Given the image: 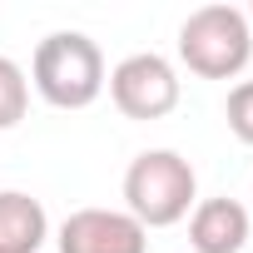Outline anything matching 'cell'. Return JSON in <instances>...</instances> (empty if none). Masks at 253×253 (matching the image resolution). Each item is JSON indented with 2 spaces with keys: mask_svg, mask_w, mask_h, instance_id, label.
<instances>
[{
  "mask_svg": "<svg viewBox=\"0 0 253 253\" xmlns=\"http://www.w3.org/2000/svg\"><path fill=\"white\" fill-rule=\"evenodd\" d=\"M30 80L45 104L55 109H84L104 94V55L84 30H55L35 45Z\"/></svg>",
  "mask_w": 253,
  "mask_h": 253,
  "instance_id": "cell-1",
  "label": "cell"
},
{
  "mask_svg": "<svg viewBox=\"0 0 253 253\" xmlns=\"http://www.w3.org/2000/svg\"><path fill=\"white\" fill-rule=\"evenodd\" d=\"M194 164L174 149H144L124 169V213L139 228H169L194 204Z\"/></svg>",
  "mask_w": 253,
  "mask_h": 253,
  "instance_id": "cell-2",
  "label": "cell"
},
{
  "mask_svg": "<svg viewBox=\"0 0 253 253\" xmlns=\"http://www.w3.org/2000/svg\"><path fill=\"white\" fill-rule=\"evenodd\" d=\"M179 60L199 80H233L253 60V25L238 5H199L179 25Z\"/></svg>",
  "mask_w": 253,
  "mask_h": 253,
  "instance_id": "cell-3",
  "label": "cell"
},
{
  "mask_svg": "<svg viewBox=\"0 0 253 253\" xmlns=\"http://www.w3.org/2000/svg\"><path fill=\"white\" fill-rule=\"evenodd\" d=\"M109 99L124 119H164L179 104V75L164 55L139 50L129 60H119L109 75Z\"/></svg>",
  "mask_w": 253,
  "mask_h": 253,
  "instance_id": "cell-4",
  "label": "cell"
},
{
  "mask_svg": "<svg viewBox=\"0 0 253 253\" xmlns=\"http://www.w3.org/2000/svg\"><path fill=\"white\" fill-rule=\"evenodd\" d=\"M144 233L124 209H75L60 223V253H149Z\"/></svg>",
  "mask_w": 253,
  "mask_h": 253,
  "instance_id": "cell-5",
  "label": "cell"
},
{
  "mask_svg": "<svg viewBox=\"0 0 253 253\" xmlns=\"http://www.w3.org/2000/svg\"><path fill=\"white\" fill-rule=\"evenodd\" d=\"M248 209L238 199H204L189 218V243L199 253H243L248 243Z\"/></svg>",
  "mask_w": 253,
  "mask_h": 253,
  "instance_id": "cell-6",
  "label": "cell"
},
{
  "mask_svg": "<svg viewBox=\"0 0 253 253\" xmlns=\"http://www.w3.org/2000/svg\"><path fill=\"white\" fill-rule=\"evenodd\" d=\"M45 233H50V218L40 199L20 189H0V253H40Z\"/></svg>",
  "mask_w": 253,
  "mask_h": 253,
  "instance_id": "cell-7",
  "label": "cell"
},
{
  "mask_svg": "<svg viewBox=\"0 0 253 253\" xmlns=\"http://www.w3.org/2000/svg\"><path fill=\"white\" fill-rule=\"evenodd\" d=\"M30 109V80L15 60L0 55V129H15Z\"/></svg>",
  "mask_w": 253,
  "mask_h": 253,
  "instance_id": "cell-8",
  "label": "cell"
},
{
  "mask_svg": "<svg viewBox=\"0 0 253 253\" xmlns=\"http://www.w3.org/2000/svg\"><path fill=\"white\" fill-rule=\"evenodd\" d=\"M223 114H228V129H233V139L253 149V80H243V84H233V89H228V104H223Z\"/></svg>",
  "mask_w": 253,
  "mask_h": 253,
  "instance_id": "cell-9",
  "label": "cell"
},
{
  "mask_svg": "<svg viewBox=\"0 0 253 253\" xmlns=\"http://www.w3.org/2000/svg\"><path fill=\"white\" fill-rule=\"evenodd\" d=\"M248 25H253V10H248Z\"/></svg>",
  "mask_w": 253,
  "mask_h": 253,
  "instance_id": "cell-10",
  "label": "cell"
}]
</instances>
